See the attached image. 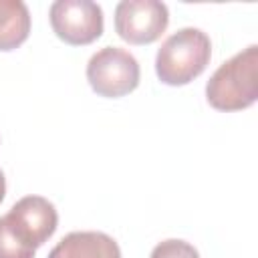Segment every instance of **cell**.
I'll return each instance as SVG.
<instances>
[{"instance_id":"6da1fadb","label":"cell","mask_w":258,"mask_h":258,"mask_svg":"<svg viewBox=\"0 0 258 258\" xmlns=\"http://www.w3.org/2000/svg\"><path fill=\"white\" fill-rule=\"evenodd\" d=\"M206 99L218 111H242L258 99V46L250 44L226 62L206 83Z\"/></svg>"},{"instance_id":"7a4b0ae2","label":"cell","mask_w":258,"mask_h":258,"mask_svg":"<svg viewBox=\"0 0 258 258\" xmlns=\"http://www.w3.org/2000/svg\"><path fill=\"white\" fill-rule=\"evenodd\" d=\"M212 56L210 36L194 26L167 36L155 54V73L163 85L181 87L198 79Z\"/></svg>"},{"instance_id":"3957f363","label":"cell","mask_w":258,"mask_h":258,"mask_svg":"<svg viewBox=\"0 0 258 258\" xmlns=\"http://www.w3.org/2000/svg\"><path fill=\"white\" fill-rule=\"evenodd\" d=\"M137 58L119 46H103L87 62V81L91 89L107 99H119L133 93L139 85Z\"/></svg>"},{"instance_id":"277c9868","label":"cell","mask_w":258,"mask_h":258,"mask_svg":"<svg viewBox=\"0 0 258 258\" xmlns=\"http://www.w3.org/2000/svg\"><path fill=\"white\" fill-rule=\"evenodd\" d=\"M48 18L54 34L73 46L91 44L103 34V10L93 0H56Z\"/></svg>"},{"instance_id":"5b68a950","label":"cell","mask_w":258,"mask_h":258,"mask_svg":"<svg viewBox=\"0 0 258 258\" xmlns=\"http://www.w3.org/2000/svg\"><path fill=\"white\" fill-rule=\"evenodd\" d=\"M169 24V10L159 0H121L115 6V32L129 44L155 42Z\"/></svg>"},{"instance_id":"8992f818","label":"cell","mask_w":258,"mask_h":258,"mask_svg":"<svg viewBox=\"0 0 258 258\" xmlns=\"http://www.w3.org/2000/svg\"><path fill=\"white\" fill-rule=\"evenodd\" d=\"M10 232L26 248H40L56 230L58 214L52 202L42 196H24L20 198L10 212L4 216Z\"/></svg>"},{"instance_id":"52a82bcc","label":"cell","mask_w":258,"mask_h":258,"mask_svg":"<svg viewBox=\"0 0 258 258\" xmlns=\"http://www.w3.org/2000/svg\"><path fill=\"white\" fill-rule=\"evenodd\" d=\"M46 258H121L119 244L105 232H71Z\"/></svg>"},{"instance_id":"ba28073f","label":"cell","mask_w":258,"mask_h":258,"mask_svg":"<svg viewBox=\"0 0 258 258\" xmlns=\"http://www.w3.org/2000/svg\"><path fill=\"white\" fill-rule=\"evenodd\" d=\"M30 34V12L22 0H0V50L18 48Z\"/></svg>"},{"instance_id":"9c48e42d","label":"cell","mask_w":258,"mask_h":258,"mask_svg":"<svg viewBox=\"0 0 258 258\" xmlns=\"http://www.w3.org/2000/svg\"><path fill=\"white\" fill-rule=\"evenodd\" d=\"M36 250L26 248L18 238L10 232L4 216L0 218V258H34Z\"/></svg>"},{"instance_id":"30bf717a","label":"cell","mask_w":258,"mask_h":258,"mask_svg":"<svg viewBox=\"0 0 258 258\" xmlns=\"http://www.w3.org/2000/svg\"><path fill=\"white\" fill-rule=\"evenodd\" d=\"M149 258H200V252L185 240L169 238V240L159 242L151 250Z\"/></svg>"},{"instance_id":"8fae6325","label":"cell","mask_w":258,"mask_h":258,"mask_svg":"<svg viewBox=\"0 0 258 258\" xmlns=\"http://www.w3.org/2000/svg\"><path fill=\"white\" fill-rule=\"evenodd\" d=\"M4 196H6V177H4V173H2V169H0V204H2Z\"/></svg>"}]
</instances>
